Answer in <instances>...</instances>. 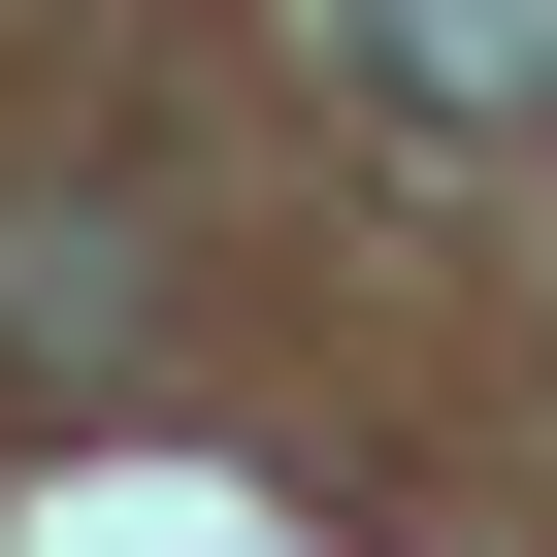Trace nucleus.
I'll list each match as a JSON object with an SVG mask.
<instances>
[{"label":"nucleus","instance_id":"f03ea898","mask_svg":"<svg viewBox=\"0 0 557 557\" xmlns=\"http://www.w3.org/2000/svg\"><path fill=\"white\" fill-rule=\"evenodd\" d=\"M361 99L394 132H557V0H361Z\"/></svg>","mask_w":557,"mask_h":557},{"label":"nucleus","instance_id":"f257e3e1","mask_svg":"<svg viewBox=\"0 0 557 557\" xmlns=\"http://www.w3.org/2000/svg\"><path fill=\"white\" fill-rule=\"evenodd\" d=\"M132 361H164V230L34 164V197H0V394H34V426H99Z\"/></svg>","mask_w":557,"mask_h":557}]
</instances>
